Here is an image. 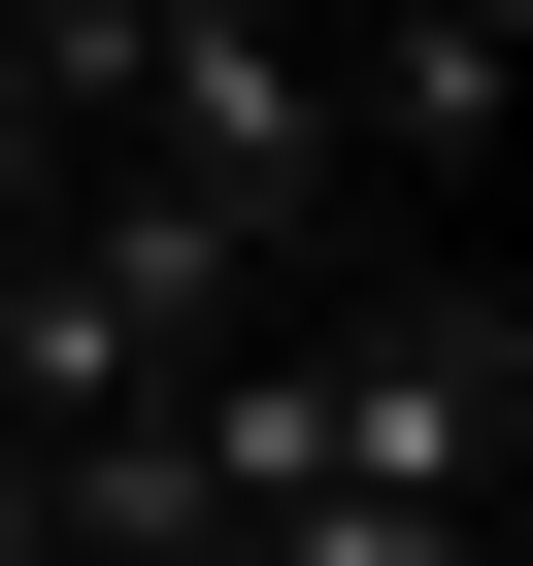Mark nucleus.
<instances>
[{
    "label": "nucleus",
    "instance_id": "1",
    "mask_svg": "<svg viewBox=\"0 0 533 566\" xmlns=\"http://www.w3.org/2000/svg\"><path fill=\"white\" fill-rule=\"evenodd\" d=\"M500 467H533V301H500V266H400V301H334V334H301V500H367V533H467V566H500Z\"/></svg>",
    "mask_w": 533,
    "mask_h": 566
}]
</instances>
